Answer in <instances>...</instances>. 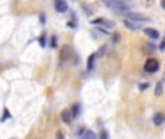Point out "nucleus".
<instances>
[{"mask_svg": "<svg viewBox=\"0 0 165 139\" xmlns=\"http://www.w3.org/2000/svg\"><path fill=\"white\" fill-rule=\"evenodd\" d=\"M103 3H104V6L112 9L113 12H116V13L125 15L129 12V7L126 6L122 0H103Z\"/></svg>", "mask_w": 165, "mask_h": 139, "instance_id": "obj_1", "label": "nucleus"}, {"mask_svg": "<svg viewBox=\"0 0 165 139\" xmlns=\"http://www.w3.org/2000/svg\"><path fill=\"white\" fill-rule=\"evenodd\" d=\"M144 33L148 35L151 39H158L159 38V32L157 29H153V28H145V29H144Z\"/></svg>", "mask_w": 165, "mask_h": 139, "instance_id": "obj_8", "label": "nucleus"}, {"mask_svg": "<svg viewBox=\"0 0 165 139\" xmlns=\"http://www.w3.org/2000/svg\"><path fill=\"white\" fill-rule=\"evenodd\" d=\"M10 117V113H9V110L7 109H3V120H6Z\"/></svg>", "mask_w": 165, "mask_h": 139, "instance_id": "obj_18", "label": "nucleus"}, {"mask_svg": "<svg viewBox=\"0 0 165 139\" xmlns=\"http://www.w3.org/2000/svg\"><path fill=\"white\" fill-rule=\"evenodd\" d=\"M83 9L86 10L87 15H93V13H94V12H93V7H90L88 5H83Z\"/></svg>", "mask_w": 165, "mask_h": 139, "instance_id": "obj_17", "label": "nucleus"}, {"mask_svg": "<svg viewBox=\"0 0 165 139\" xmlns=\"http://www.w3.org/2000/svg\"><path fill=\"white\" fill-rule=\"evenodd\" d=\"M45 44H46V38H45V33H42L39 36V45L42 48H45Z\"/></svg>", "mask_w": 165, "mask_h": 139, "instance_id": "obj_16", "label": "nucleus"}, {"mask_svg": "<svg viewBox=\"0 0 165 139\" xmlns=\"http://www.w3.org/2000/svg\"><path fill=\"white\" fill-rule=\"evenodd\" d=\"M159 49H161V51H165V41L161 44V45H159Z\"/></svg>", "mask_w": 165, "mask_h": 139, "instance_id": "obj_24", "label": "nucleus"}, {"mask_svg": "<svg viewBox=\"0 0 165 139\" xmlns=\"http://www.w3.org/2000/svg\"><path fill=\"white\" fill-rule=\"evenodd\" d=\"M71 55H73V48L70 45H64L62 46V49H61L60 52V58L61 61H67L71 58Z\"/></svg>", "mask_w": 165, "mask_h": 139, "instance_id": "obj_3", "label": "nucleus"}, {"mask_svg": "<svg viewBox=\"0 0 165 139\" xmlns=\"http://www.w3.org/2000/svg\"><path fill=\"white\" fill-rule=\"evenodd\" d=\"M67 25H68V26H71V28H75V22H74V20H71V22H68Z\"/></svg>", "mask_w": 165, "mask_h": 139, "instance_id": "obj_23", "label": "nucleus"}, {"mask_svg": "<svg viewBox=\"0 0 165 139\" xmlns=\"http://www.w3.org/2000/svg\"><path fill=\"white\" fill-rule=\"evenodd\" d=\"M127 19H132V20H136V22H148L149 18H146L144 15L140 13H133V12H127Z\"/></svg>", "mask_w": 165, "mask_h": 139, "instance_id": "obj_6", "label": "nucleus"}, {"mask_svg": "<svg viewBox=\"0 0 165 139\" xmlns=\"http://www.w3.org/2000/svg\"><path fill=\"white\" fill-rule=\"evenodd\" d=\"M39 19H41V23H45V20H46V18H45V15H44V13H41V16H39Z\"/></svg>", "mask_w": 165, "mask_h": 139, "instance_id": "obj_21", "label": "nucleus"}, {"mask_svg": "<svg viewBox=\"0 0 165 139\" xmlns=\"http://www.w3.org/2000/svg\"><path fill=\"white\" fill-rule=\"evenodd\" d=\"M96 57H97V54H91L90 57H88V61H87V70L88 71H91L93 67H94V60H96Z\"/></svg>", "mask_w": 165, "mask_h": 139, "instance_id": "obj_12", "label": "nucleus"}, {"mask_svg": "<svg viewBox=\"0 0 165 139\" xmlns=\"http://www.w3.org/2000/svg\"><path fill=\"white\" fill-rule=\"evenodd\" d=\"M54 5H55L57 12H60V13H65L67 10H68V5H67L65 0H55Z\"/></svg>", "mask_w": 165, "mask_h": 139, "instance_id": "obj_5", "label": "nucleus"}, {"mask_svg": "<svg viewBox=\"0 0 165 139\" xmlns=\"http://www.w3.org/2000/svg\"><path fill=\"white\" fill-rule=\"evenodd\" d=\"M164 91V80H159L158 83H157V86H155V96H161Z\"/></svg>", "mask_w": 165, "mask_h": 139, "instance_id": "obj_10", "label": "nucleus"}, {"mask_svg": "<svg viewBox=\"0 0 165 139\" xmlns=\"http://www.w3.org/2000/svg\"><path fill=\"white\" fill-rule=\"evenodd\" d=\"M57 36H52V39H51V48H57Z\"/></svg>", "mask_w": 165, "mask_h": 139, "instance_id": "obj_19", "label": "nucleus"}, {"mask_svg": "<svg viewBox=\"0 0 165 139\" xmlns=\"http://www.w3.org/2000/svg\"><path fill=\"white\" fill-rule=\"evenodd\" d=\"M140 3H142V6H145V7H151V6H153L155 0H140Z\"/></svg>", "mask_w": 165, "mask_h": 139, "instance_id": "obj_15", "label": "nucleus"}, {"mask_svg": "<svg viewBox=\"0 0 165 139\" xmlns=\"http://www.w3.org/2000/svg\"><path fill=\"white\" fill-rule=\"evenodd\" d=\"M161 6H162V9H165V0H161Z\"/></svg>", "mask_w": 165, "mask_h": 139, "instance_id": "obj_25", "label": "nucleus"}, {"mask_svg": "<svg viewBox=\"0 0 165 139\" xmlns=\"http://www.w3.org/2000/svg\"><path fill=\"white\" fill-rule=\"evenodd\" d=\"M93 25H101V26L107 28V29H113L114 28V23L112 20H107V19H103V18H99V19H94L91 22Z\"/></svg>", "mask_w": 165, "mask_h": 139, "instance_id": "obj_4", "label": "nucleus"}, {"mask_svg": "<svg viewBox=\"0 0 165 139\" xmlns=\"http://www.w3.org/2000/svg\"><path fill=\"white\" fill-rule=\"evenodd\" d=\"M81 138L94 139V138H97V135H96L94 132H91V131H86V129H84V132H83V135H81Z\"/></svg>", "mask_w": 165, "mask_h": 139, "instance_id": "obj_13", "label": "nucleus"}, {"mask_svg": "<svg viewBox=\"0 0 165 139\" xmlns=\"http://www.w3.org/2000/svg\"><path fill=\"white\" fill-rule=\"evenodd\" d=\"M123 23H125V26L127 28V29H130V31H136V29H139V22H136V20L125 19L123 20Z\"/></svg>", "mask_w": 165, "mask_h": 139, "instance_id": "obj_9", "label": "nucleus"}, {"mask_svg": "<svg viewBox=\"0 0 165 139\" xmlns=\"http://www.w3.org/2000/svg\"><path fill=\"white\" fill-rule=\"evenodd\" d=\"M61 119L62 122L65 123V125H70L71 122H73V114H71V110H68V109H64L62 112H61Z\"/></svg>", "mask_w": 165, "mask_h": 139, "instance_id": "obj_7", "label": "nucleus"}, {"mask_svg": "<svg viewBox=\"0 0 165 139\" xmlns=\"http://www.w3.org/2000/svg\"><path fill=\"white\" fill-rule=\"evenodd\" d=\"M164 120H165V116L162 114V113H157V114L153 116V123H155L157 126L162 125V123H164Z\"/></svg>", "mask_w": 165, "mask_h": 139, "instance_id": "obj_11", "label": "nucleus"}, {"mask_svg": "<svg viewBox=\"0 0 165 139\" xmlns=\"http://www.w3.org/2000/svg\"><path fill=\"white\" fill-rule=\"evenodd\" d=\"M100 138H101V139H107V138H109V133L106 132V131H101V132H100Z\"/></svg>", "mask_w": 165, "mask_h": 139, "instance_id": "obj_20", "label": "nucleus"}, {"mask_svg": "<svg viewBox=\"0 0 165 139\" xmlns=\"http://www.w3.org/2000/svg\"><path fill=\"white\" fill-rule=\"evenodd\" d=\"M71 114H73V117H77L80 114V104L78 103H75L73 106V109H71Z\"/></svg>", "mask_w": 165, "mask_h": 139, "instance_id": "obj_14", "label": "nucleus"}, {"mask_svg": "<svg viewBox=\"0 0 165 139\" xmlns=\"http://www.w3.org/2000/svg\"><path fill=\"white\" fill-rule=\"evenodd\" d=\"M144 68H145L146 73H157L159 70V61L155 60V58H148V60L145 61V65H144Z\"/></svg>", "mask_w": 165, "mask_h": 139, "instance_id": "obj_2", "label": "nucleus"}, {"mask_svg": "<svg viewBox=\"0 0 165 139\" xmlns=\"http://www.w3.org/2000/svg\"><path fill=\"white\" fill-rule=\"evenodd\" d=\"M146 88H148V84H139V90H146Z\"/></svg>", "mask_w": 165, "mask_h": 139, "instance_id": "obj_22", "label": "nucleus"}]
</instances>
